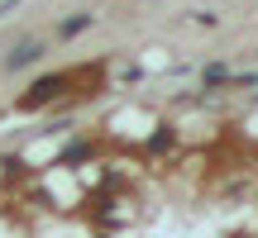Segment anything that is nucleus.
Returning <instances> with one entry per match:
<instances>
[{"label": "nucleus", "instance_id": "obj_1", "mask_svg": "<svg viewBox=\"0 0 258 238\" xmlns=\"http://www.w3.org/2000/svg\"><path fill=\"white\" fill-rule=\"evenodd\" d=\"M57 91H62V76H48V81H38V86H34V95H29V105L48 100V95H57Z\"/></svg>", "mask_w": 258, "mask_h": 238}, {"label": "nucleus", "instance_id": "obj_2", "mask_svg": "<svg viewBox=\"0 0 258 238\" xmlns=\"http://www.w3.org/2000/svg\"><path fill=\"white\" fill-rule=\"evenodd\" d=\"M34 57H38V48H19V53L10 57V62H15V67H24V62H34Z\"/></svg>", "mask_w": 258, "mask_h": 238}, {"label": "nucleus", "instance_id": "obj_3", "mask_svg": "<svg viewBox=\"0 0 258 238\" xmlns=\"http://www.w3.org/2000/svg\"><path fill=\"white\" fill-rule=\"evenodd\" d=\"M86 24H91V15H77V19H67V24H62V34H77V29H86Z\"/></svg>", "mask_w": 258, "mask_h": 238}]
</instances>
